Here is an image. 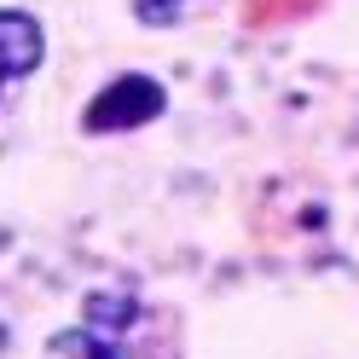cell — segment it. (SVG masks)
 Returning <instances> with one entry per match:
<instances>
[{"label":"cell","instance_id":"obj_1","mask_svg":"<svg viewBox=\"0 0 359 359\" xmlns=\"http://www.w3.org/2000/svg\"><path fill=\"white\" fill-rule=\"evenodd\" d=\"M156 116H163V87L151 76H116L93 104H87L81 128L87 133H122V128H145Z\"/></svg>","mask_w":359,"mask_h":359},{"label":"cell","instance_id":"obj_2","mask_svg":"<svg viewBox=\"0 0 359 359\" xmlns=\"http://www.w3.org/2000/svg\"><path fill=\"white\" fill-rule=\"evenodd\" d=\"M41 53H47V35L29 12H0V93H6V81L29 76Z\"/></svg>","mask_w":359,"mask_h":359},{"label":"cell","instance_id":"obj_3","mask_svg":"<svg viewBox=\"0 0 359 359\" xmlns=\"http://www.w3.org/2000/svg\"><path fill=\"white\" fill-rule=\"evenodd\" d=\"M47 359H122V353L110 348L93 325H81V330H58L47 342Z\"/></svg>","mask_w":359,"mask_h":359},{"label":"cell","instance_id":"obj_4","mask_svg":"<svg viewBox=\"0 0 359 359\" xmlns=\"http://www.w3.org/2000/svg\"><path fill=\"white\" fill-rule=\"evenodd\" d=\"M325 0H243V18L250 29H278V24H296V18L319 12Z\"/></svg>","mask_w":359,"mask_h":359},{"label":"cell","instance_id":"obj_5","mask_svg":"<svg viewBox=\"0 0 359 359\" xmlns=\"http://www.w3.org/2000/svg\"><path fill=\"white\" fill-rule=\"evenodd\" d=\"M180 12H186V0H133V18L151 24V29H168Z\"/></svg>","mask_w":359,"mask_h":359}]
</instances>
